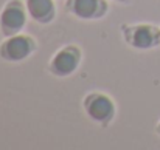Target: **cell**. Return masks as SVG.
<instances>
[{"instance_id": "1", "label": "cell", "mask_w": 160, "mask_h": 150, "mask_svg": "<svg viewBox=\"0 0 160 150\" xmlns=\"http://www.w3.org/2000/svg\"><path fill=\"white\" fill-rule=\"evenodd\" d=\"M25 11L23 6L20 5V2H11L2 12L0 17V25H2V31L6 36H14L17 34L23 25H25Z\"/></svg>"}, {"instance_id": "2", "label": "cell", "mask_w": 160, "mask_h": 150, "mask_svg": "<svg viewBox=\"0 0 160 150\" xmlns=\"http://www.w3.org/2000/svg\"><path fill=\"white\" fill-rule=\"evenodd\" d=\"M33 48H34V44L30 37L14 34L2 45L0 54L3 59H8V60H22L31 54Z\"/></svg>"}, {"instance_id": "3", "label": "cell", "mask_w": 160, "mask_h": 150, "mask_svg": "<svg viewBox=\"0 0 160 150\" xmlns=\"http://www.w3.org/2000/svg\"><path fill=\"white\" fill-rule=\"evenodd\" d=\"M86 110L87 115L98 122H106L113 116V104L107 96L103 95H90L86 99Z\"/></svg>"}, {"instance_id": "4", "label": "cell", "mask_w": 160, "mask_h": 150, "mask_svg": "<svg viewBox=\"0 0 160 150\" xmlns=\"http://www.w3.org/2000/svg\"><path fill=\"white\" fill-rule=\"evenodd\" d=\"M79 63V51L73 47L64 48L54 56L52 62V70L58 76H68L76 70Z\"/></svg>"}, {"instance_id": "5", "label": "cell", "mask_w": 160, "mask_h": 150, "mask_svg": "<svg viewBox=\"0 0 160 150\" xmlns=\"http://www.w3.org/2000/svg\"><path fill=\"white\" fill-rule=\"evenodd\" d=\"M128 39H129L131 45H134L137 48H151V47H156L160 42V33L154 26L142 25V26L132 28Z\"/></svg>"}, {"instance_id": "6", "label": "cell", "mask_w": 160, "mask_h": 150, "mask_svg": "<svg viewBox=\"0 0 160 150\" xmlns=\"http://www.w3.org/2000/svg\"><path fill=\"white\" fill-rule=\"evenodd\" d=\"M70 9L81 19H95L104 14L106 3L103 0H70Z\"/></svg>"}, {"instance_id": "7", "label": "cell", "mask_w": 160, "mask_h": 150, "mask_svg": "<svg viewBox=\"0 0 160 150\" xmlns=\"http://www.w3.org/2000/svg\"><path fill=\"white\" fill-rule=\"evenodd\" d=\"M30 16L38 22H50L54 17V5L52 0H27Z\"/></svg>"}, {"instance_id": "8", "label": "cell", "mask_w": 160, "mask_h": 150, "mask_svg": "<svg viewBox=\"0 0 160 150\" xmlns=\"http://www.w3.org/2000/svg\"><path fill=\"white\" fill-rule=\"evenodd\" d=\"M159 133H160V125H159Z\"/></svg>"}]
</instances>
